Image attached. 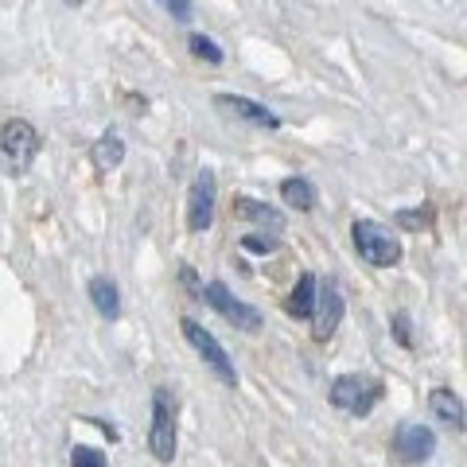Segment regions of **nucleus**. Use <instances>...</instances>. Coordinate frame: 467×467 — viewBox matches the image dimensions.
Segmentation results:
<instances>
[{"instance_id":"nucleus-1","label":"nucleus","mask_w":467,"mask_h":467,"mask_svg":"<svg viewBox=\"0 0 467 467\" xmlns=\"http://www.w3.org/2000/svg\"><path fill=\"white\" fill-rule=\"evenodd\" d=\"M350 242H355V254L367 261L370 269H389L401 261V242L389 226L374 223V218H355L350 226Z\"/></svg>"},{"instance_id":"nucleus-2","label":"nucleus","mask_w":467,"mask_h":467,"mask_svg":"<svg viewBox=\"0 0 467 467\" xmlns=\"http://www.w3.org/2000/svg\"><path fill=\"white\" fill-rule=\"evenodd\" d=\"M382 398H386V386L367 374H339L327 389V401L347 417H370Z\"/></svg>"},{"instance_id":"nucleus-3","label":"nucleus","mask_w":467,"mask_h":467,"mask_svg":"<svg viewBox=\"0 0 467 467\" xmlns=\"http://www.w3.org/2000/svg\"><path fill=\"white\" fill-rule=\"evenodd\" d=\"M39 156V133L32 121L24 117H12L5 121V133H0V164H5V175L20 180L32 168V160Z\"/></svg>"},{"instance_id":"nucleus-4","label":"nucleus","mask_w":467,"mask_h":467,"mask_svg":"<svg viewBox=\"0 0 467 467\" xmlns=\"http://www.w3.org/2000/svg\"><path fill=\"white\" fill-rule=\"evenodd\" d=\"M180 448V429H175V393L168 386L152 389V425H149V451L156 463H171Z\"/></svg>"},{"instance_id":"nucleus-5","label":"nucleus","mask_w":467,"mask_h":467,"mask_svg":"<svg viewBox=\"0 0 467 467\" xmlns=\"http://www.w3.org/2000/svg\"><path fill=\"white\" fill-rule=\"evenodd\" d=\"M180 331H183V339L195 347V355H199V358H202V362H207V367H211V374L218 378V382H223V386H230V389L238 386V370H234V362H230V355H226V347L218 343L214 335H211L207 327L199 324V319L183 316V319H180Z\"/></svg>"},{"instance_id":"nucleus-6","label":"nucleus","mask_w":467,"mask_h":467,"mask_svg":"<svg viewBox=\"0 0 467 467\" xmlns=\"http://www.w3.org/2000/svg\"><path fill=\"white\" fill-rule=\"evenodd\" d=\"M202 300H207L230 327H238L245 335H254V331L265 327V316H261V308H254V304H242L223 281H207V285H202Z\"/></svg>"},{"instance_id":"nucleus-7","label":"nucleus","mask_w":467,"mask_h":467,"mask_svg":"<svg viewBox=\"0 0 467 467\" xmlns=\"http://www.w3.org/2000/svg\"><path fill=\"white\" fill-rule=\"evenodd\" d=\"M389 451L393 460L405 463V467H417V463H429L432 451H436V432L420 420H401L389 436Z\"/></svg>"},{"instance_id":"nucleus-8","label":"nucleus","mask_w":467,"mask_h":467,"mask_svg":"<svg viewBox=\"0 0 467 467\" xmlns=\"http://www.w3.org/2000/svg\"><path fill=\"white\" fill-rule=\"evenodd\" d=\"M343 312H347V296L335 276L319 281V304H316V316H312V339L316 343H327L335 331L343 324Z\"/></svg>"},{"instance_id":"nucleus-9","label":"nucleus","mask_w":467,"mask_h":467,"mask_svg":"<svg viewBox=\"0 0 467 467\" xmlns=\"http://www.w3.org/2000/svg\"><path fill=\"white\" fill-rule=\"evenodd\" d=\"M214 199H218V180L211 168H202L192 183V195H187V230L192 234H207L214 223Z\"/></svg>"},{"instance_id":"nucleus-10","label":"nucleus","mask_w":467,"mask_h":467,"mask_svg":"<svg viewBox=\"0 0 467 467\" xmlns=\"http://www.w3.org/2000/svg\"><path fill=\"white\" fill-rule=\"evenodd\" d=\"M214 106L223 109V113H230V117H238V121H245V125H254V129H281V117H276L273 109H265L261 101H254V98L218 94Z\"/></svg>"},{"instance_id":"nucleus-11","label":"nucleus","mask_w":467,"mask_h":467,"mask_svg":"<svg viewBox=\"0 0 467 467\" xmlns=\"http://www.w3.org/2000/svg\"><path fill=\"white\" fill-rule=\"evenodd\" d=\"M429 413L441 420L444 429H451V432H463L467 429V405H463L460 393L448 389V386L429 389Z\"/></svg>"},{"instance_id":"nucleus-12","label":"nucleus","mask_w":467,"mask_h":467,"mask_svg":"<svg viewBox=\"0 0 467 467\" xmlns=\"http://www.w3.org/2000/svg\"><path fill=\"white\" fill-rule=\"evenodd\" d=\"M316 304H319V276L316 273H300L296 276V288H292L288 300H285V312L292 319H312L316 316Z\"/></svg>"},{"instance_id":"nucleus-13","label":"nucleus","mask_w":467,"mask_h":467,"mask_svg":"<svg viewBox=\"0 0 467 467\" xmlns=\"http://www.w3.org/2000/svg\"><path fill=\"white\" fill-rule=\"evenodd\" d=\"M86 292H90V304H94V312L101 319H109V324H113V319L121 316V292H117V285L109 281L106 273L90 276V288H86Z\"/></svg>"},{"instance_id":"nucleus-14","label":"nucleus","mask_w":467,"mask_h":467,"mask_svg":"<svg viewBox=\"0 0 467 467\" xmlns=\"http://www.w3.org/2000/svg\"><path fill=\"white\" fill-rule=\"evenodd\" d=\"M234 214L245 218V223H257L261 230H273V234H281V230H285V214L276 211V207H269V202L250 199V195H242V199H238V207H234Z\"/></svg>"},{"instance_id":"nucleus-15","label":"nucleus","mask_w":467,"mask_h":467,"mask_svg":"<svg viewBox=\"0 0 467 467\" xmlns=\"http://www.w3.org/2000/svg\"><path fill=\"white\" fill-rule=\"evenodd\" d=\"M90 160H94V168H98V171H113V168H121V160H125V140L109 129V133H101V137L94 140Z\"/></svg>"},{"instance_id":"nucleus-16","label":"nucleus","mask_w":467,"mask_h":467,"mask_svg":"<svg viewBox=\"0 0 467 467\" xmlns=\"http://www.w3.org/2000/svg\"><path fill=\"white\" fill-rule=\"evenodd\" d=\"M281 199L288 202V207H296V211H316L319 192H316L312 180H304V175H292V180H281Z\"/></svg>"},{"instance_id":"nucleus-17","label":"nucleus","mask_w":467,"mask_h":467,"mask_svg":"<svg viewBox=\"0 0 467 467\" xmlns=\"http://www.w3.org/2000/svg\"><path fill=\"white\" fill-rule=\"evenodd\" d=\"M70 467H109L106 451H98L90 444H75L70 448Z\"/></svg>"},{"instance_id":"nucleus-18","label":"nucleus","mask_w":467,"mask_h":467,"mask_svg":"<svg viewBox=\"0 0 467 467\" xmlns=\"http://www.w3.org/2000/svg\"><path fill=\"white\" fill-rule=\"evenodd\" d=\"M187 47H192V55L202 58V63H223V47H218L211 36H192L187 39Z\"/></svg>"},{"instance_id":"nucleus-19","label":"nucleus","mask_w":467,"mask_h":467,"mask_svg":"<svg viewBox=\"0 0 467 467\" xmlns=\"http://www.w3.org/2000/svg\"><path fill=\"white\" fill-rule=\"evenodd\" d=\"M389 327H393V339H398L405 350H413V319H409V312H393Z\"/></svg>"},{"instance_id":"nucleus-20","label":"nucleus","mask_w":467,"mask_h":467,"mask_svg":"<svg viewBox=\"0 0 467 467\" xmlns=\"http://www.w3.org/2000/svg\"><path fill=\"white\" fill-rule=\"evenodd\" d=\"M393 223L405 226V230H425L429 226V211H398Z\"/></svg>"},{"instance_id":"nucleus-21","label":"nucleus","mask_w":467,"mask_h":467,"mask_svg":"<svg viewBox=\"0 0 467 467\" xmlns=\"http://www.w3.org/2000/svg\"><path fill=\"white\" fill-rule=\"evenodd\" d=\"M242 250H250V254H273L276 250V238H265V234H245Z\"/></svg>"},{"instance_id":"nucleus-22","label":"nucleus","mask_w":467,"mask_h":467,"mask_svg":"<svg viewBox=\"0 0 467 467\" xmlns=\"http://www.w3.org/2000/svg\"><path fill=\"white\" fill-rule=\"evenodd\" d=\"M168 12H171V20H192V0H160Z\"/></svg>"},{"instance_id":"nucleus-23","label":"nucleus","mask_w":467,"mask_h":467,"mask_svg":"<svg viewBox=\"0 0 467 467\" xmlns=\"http://www.w3.org/2000/svg\"><path fill=\"white\" fill-rule=\"evenodd\" d=\"M67 5H70V8H75V5H86V0H67Z\"/></svg>"}]
</instances>
